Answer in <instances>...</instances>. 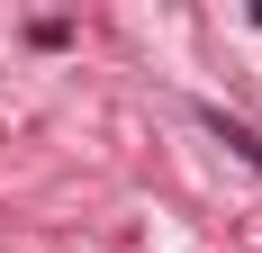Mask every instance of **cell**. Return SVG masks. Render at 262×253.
Here are the masks:
<instances>
[{
  "label": "cell",
  "mask_w": 262,
  "mask_h": 253,
  "mask_svg": "<svg viewBox=\"0 0 262 253\" xmlns=\"http://www.w3.org/2000/svg\"><path fill=\"white\" fill-rule=\"evenodd\" d=\"M199 126H208V136H217L226 154H235V163H253V172H262V136H253V126H235L226 109H199Z\"/></svg>",
  "instance_id": "obj_1"
}]
</instances>
